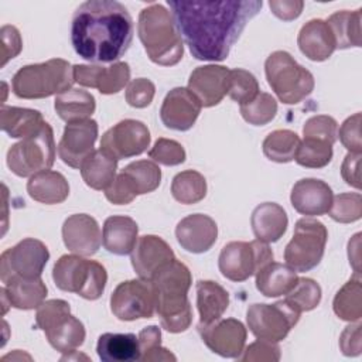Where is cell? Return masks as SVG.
Returning <instances> with one entry per match:
<instances>
[{
  "instance_id": "obj_1",
  "label": "cell",
  "mask_w": 362,
  "mask_h": 362,
  "mask_svg": "<svg viewBox=\"0 0 362 362\" xmlns=\"http://www.w3.org/2000/svg\"><path fill=\"white\" fill-rule=\"evenodd\" d=\"M177 27L189 52L199 61H223L262 0L174 1L168 0Z\"/></svg>"
},
{
  "instance_id": "obj_2",
  "label": "cell",
  "mask_w": 362,
  "mask_h": 362,
  "mask_svg": "<svg viewBox=\"0 0 362 362\" xmlns=\"http://www.w3.org/2000/svg\"><path fill=\"white\" fill-rule=\"evenodd\" d=\"M132 40L133 20L119 1L89 0L72 16L71 42L85 61L113 64L126 54Z\"/></svg>"
},
{
  "instance_id": "obj_3",
  "label": "cell",
  "mask_w": 362,
  "mask_h": 362,
  "mask_svg": "<svg viewBox=\"0 0 362 362\" xmlns=\"http://www.w3.org/2000/svg\"><path fill=\"white\" fill-rule=\"evenodd\" d=\"M150 283L161 327L173 334L188 329L192 322V310L187 296L192 283L189 269L174 259L164 264Z\"/></svg>"
},
{
  "instance_id": "obj_4",
  "label": "cell",
  "mask_w": 362,
  "mask_h": 362,
  "mask_svg": "<svg viewBox=\"0 0 362 362\" xmlns=\"http://www.w3.org/2000/svg\"><path fill=\"white\" fill-rule=\"evenodd\" d=\"M137 34L150 61L173 66L182 59L184 42L174 16L163 4L153 3L139 14Z\"/></svg>"
},
{
  "instance_id": "obj_5",
  "label": "cell",
  "mask_w": 362,
  "mask_h": 362,
  "mask_svg": "<svg viewBox=\"0 0 362 362\" xmlns=\"http://www.w3.org/2000/svg\"><path fill=\"white\" fill-rule=\"evenodd\" d=\"M74 82V66L62 58H52L20 68L11 79V88L17 98L42 99L69 90Z\"/></svg>"
},
{
  "instance_id": "obj_6",
  "label": "cell",
  "mask_w": 362,
  "mask_h": 362,
  "mask_svg": "<svg viewBox=\"0 0 362 362\" xmlns=\"http://www.w3.org/2000/svg\"><path fill=\"white\" fill-rule=\"evenodd\" d=\"M55 286L68 293H75L85 300H98L107 281L106 269L95 260H88L81 255L61 256L52 269Z\"/></svg>"
},
{
  "instance_id": "obj_7",
  "label": "cell",
  "mask_w": 362,
  "mask_h": 362,
  "mask_svg": "<svg viewBox=\"0 0 362 362\" xmlns=\"http://www.w3.org/2000/svg\"><path fill=\"white\" fill-rule=\"evenodd\" d=\"M266 79L272 90L286 105H297L314 89L313 74L297 64L287 51L272 52L264 62Z\"/></svg>"
},
{
  "instance_id": "obj_8",
  "label": "cell",
  "mask_w": 362,
  "mask_h": 362,
  "mask_svg": "<svg viewBox=\"0 0 362 362\" xmlns=\"http://www.w3.org/2000/svg\"><path fill=\"white\" fill-rule=\"evenodd\" d=\"M35 324L44 331L49 345L58 352H75L85 341V327L71 314V307L65 300L54 298L44 301L37 308Z\"/></svg>"
},
{
  "instance_id": "obj_9",
  "label": "cell",
  "mask_w": 362,
  "mask_h": 362,
  "mask_svg": "<svg viewBox=\"0 0 362 362\" xmlns=\"http://www.w3.org/2000/svg\"><path fill=\"white\" fill-rule=\"evenodd\" d=\"M55 140L52 127L45 122L40 130L13 144L7 151V167L17 177H33L49 170L55 161Z\"/></svg>"
},
{
  "instance_id": "obj_10",
  "label": "cell",
  "mask_w": 362,
  "mask_h": 362,
  "mask_svg": "<svg viewBox=\"0 0 362 362\" xmlns=\"http://www.w3.org/2000/svg\"><path fill=\"white\" fill-rule=\"evenodd\" d=\"M328 230L322 222L313 218H301L296 222L291 240L284 249V260L297 273L310 272L320 264Z\"/></svg>"
},
{
  "instance_id": "obj_11",
  "label": "cell",
  "mask_w": 362,
  "mask_h": 362,
  "mask_svg": "<svg viewBox=\"0 0 362 362\" xmlns=\"http://www.w3.org/2000/svg\"><path fill=\"white\" fill-rule=\"evenodd\" d=\"M272 260L273 252L266 242H229L219 253L218 267L228 280L245 281Z\"/></svg>"
},
{
  "instance_id": "obj_12",
  "label": "cell",
  "mask_w": 362,
  "mask_h": 362,
  "mask_svg": "<svg viewBox=\"0 0 362 362\" xmlns=\"http://www.w3.org/2000/svg\"><path fill=\"white\" fill-rule=\"evenodd\" d=\"M300 313L284 300L274 304H252L246 311L249 331L257 339L272 342L283 341L291 328L298 322Z\"/></svg>"
},
{
  "instance_id": "obj_13",
  "label": "cell",
  "mask_w": 362,
  "mask_h": 362,
  "mask_svg": "<svg viewBox=\"0 0 362 362\" xmlns=\"http://www.w3.org/2000/svg\"><path fill=\"white\" fill-rule=\"evenodd\" d=\"M49 260L48 247L38 239L27 238L0 256V280L7 284L14 277L37 279Z\"/></svg>"
},
{
  "instance_id": "obj_14",
  "label": "cell",
  "mask_w": 362,
  "mask_h": 362,
  "mask_svg": "<svg viewBox=\"0 0 362 362\" xmlns=\"http://www.w3.org/2000/svg\"><path fill=\"white\" fill-rule=\"evenodd\" d=\"M110 310L120 321L151 318L156 313V297L151 283L143 279L122 281L110 296Z\"/></svg>"
},
{
  "instance_id": "obj_15",
  "label": "cell",
  "mask_w": 362,
  "mask_h": 362,
  "mask_svg": "<svg viewBox=\"0 0 362 362\" xmlns=\"http://www.w3.org/2000/svg\"><path fill=\"white\" fill-rule=\"evenodd\" d=\"M150 140V132L143 122L124 119L103 133L100 148L119 161L144 153Z\"/></svg>"
},
{
  "instance_id": "obj_16",
  "label": "cell",
  "mask_w": 362,
  "mask_h": 362,
  "mask_svg": "<svg viewBox=\"0 0 362 362\" xmlns=\"http://www.w3.org/2000/svg\"><path fill=\"white\" fill-rule=\"evenodd\" d=\"M98 123L93 119L66 123L57 151L62 163L72 168H81L83 161L95 151Z\"/></svg>"
},
{
  "instance_id": "obj_17",
  "label": "cell",
  "mask_w": 362,
  "mask_h": 362,
  "mask_svg": "<svg viewBox=\"0 0 362 362\" xmlns=\"http://www.w3.org/2000/svg\"><path fill=\"white\" fill-rule=\"evenodd\" d=\"M198 331L204 344L222 358H239L245 349L247 331L239 320L219 318L211 324H198Z\"/></svg>"
},
{
  "instance_id": "obj_18",
  "label": "cell",
  "mask_w": 362,
  "mask_h": 362,
  "mask_svg": "<svg viewBox=\"0 0 362 362\" xmlns=\"http://www.w3.org/2000/svg\"><path fill=\"white\" fill-rule=\"evenodd\" d=\"M74 81L86 88H95L102 95L120 92L130 81V66L127 62H113L109 66L89 64L74 65Z\"/></svg>"
},
{
  "instance_id": "obj_19",
  "label": "cell",
  "mask_w": 362,
  "mask_h": 362,
  "mask_svg": "<svg viewBox=\"0 0 362 362\" xmlns=\"http://www.w3.org/2000/svg\"><path fill=\"white\" fill-rule=\"evenodd\" d=\"M201 103L188 88L171 89L160 107V119L168 129L177 132L189 130L201 113Z\"/></svg>"
},
{
  "instance_id": "obj_20",
  "label": "cell",
  "mask_w": 362,
  "mask_h": 362,
  "mask_svg": "<svg viewBox=\"0 0 362 362\" xmlns=\"http://www.w3.org/2000/svg\"><path fill=\"white\" fill-rule=\"evenodd\" d=\"M229 71L222 65H202L195 68L188 79V90L198 99L201 106L218 105L228 92Z\"/></svg>"
},
{
  "instance_id": "obj_21",
  "label": "cell",
  "mask_w": 362,
  "mask_h": 362,
  "mask_svg": "<svg viewBox=\"0 0 362 362\" xmlns=\"http://www.w3.org/2000/svg\"><path fill=\"white\" fill-rule=\"evenodd\" d=\"M62 240L72 253L92 256L99 250L102 243L100 228L90 215L74 214L62 225Z\"/></svg>"
},
{
  "instance_id": "obj_22",
  "label": "cell",
  "mask_w": 362,
  "mask_h": 362,
  "mask_svg": "<svg viewBox=\"0 0 362 362\" xmlns=\"http://www.w3.org/2000/svg\"><path fill=\"white\" fill-rule=\"evenodd\" d=\"M132 266L139 279L150 281L167 263L175 259L170 245L156 235L140 236L132 250Z\"/></svg>"
},
{
  "instance_id": "obj_23",
  "label": "cell",
  "mask_w": 362,
  "mask_h": 362,
  "mask_svg": "<svg viewBox=\"0 0 362 362\" xmlns=\"http://www.w3.org/2000/svg\"><path fill=\"white\" fill-rule=\"evenodd\" d=\"M180 246L189 253L208 252L216 242V222L205 214H192L182 218L175 228Z\"/></svg>"
},
{
  "instance_id": "obj_24",
  "label": "cell",
  "mask_w": 362,
  "mask_h": 362,
  "mask_svg": "<svg viewBox=\"0 0 362 362\" xmlns=\"http://www.w3.org/2000/svg\"><path fill=\"white\" fill-rule=\"evenodd\" d=\"M332 189L322 180L303 178L293 185L290 201L293 208L307 216L328 214L332 204Z\"/></svg>"
},
{
  "instance_id": "obj_25",
  "label": "cell",
  "mask_w": 362,
  "mask_h": 362,
  "mask_svg": "<svg viewBox=\"0 0 362 362\" xmlns=\"http://www.w3.org/2000/svg\"><path fill=\"white\" fill-rule=\"evenodd\" d=\"M300 51L311 61L321 62L328 59L337 49L335 38L325 20L313 18L307 21L297 37Z\"/></svg>"
},
{
  "instance_id": "obj_26",
  "label": "cell",
  "mask_w": 362,
  "mask_h": 362,
  "mask_svg": "<svg viewBox=\"0 0 362 362\" xmlns=\"http://www.w3.org/2000/svg\"><path fill=\"white\" fill-rule=\"evenodd\" d=\"M139 226L134 219L124 215L106 218L103 223L102 242L109 253L117 256L130 255L139 239Z\"/></svg>"
},
{
  "instance_id": "obj_27",
  "label": "cell",
  "mask_w": 362,
  "mask_h": 362,
  "mask_svg": "<svg viewBox=\"0 0 362 362\" xmlns=\"http://www.w3.org/2000/svg\"><path fill=\"white\" fill-rule=\"evenodd\" d=\"M250 225L256 239L266 243H273L286 233L288 218L283 206L279 204L263 202L253 209Z\"/></svg>"
},
{
  "instance_id": "obj_28",
  "label": "cell",
  "mask_w": 362,
  "mask_h": 362,
  "mask_svg": "<svg viewBox=\"0 0 362 362\" xmlns=\"http://www.w3.org/2000/svg\"><path fill=\"white\" fill-rule=\"evenodd\" d=\"M27 192L37 202L55 205L68 198L69 184L61 173L45 170L30 177L27 182Z\"/></svg>"
},
{
  "instance_id": "obj_29",
  "label": "cell",
  "mask_w": 362,
  "mask_h": 362,
  "mask_svg": "<svg viewBox=\"0 0 362 362\" xmlns=\"http://www.w3.org/2000/svg\"><path fill=\"white\" fill-rule=\"evenodd\" d=\"M1 293L7 297L10 307L18 310H34L45 301L48 290L41 277H14L1 287Z\"/></svg>"
},
{
  "instance_id": "obj_30",
  "label": "cell",
  "mask_w": 362,
  "mask_h": 362,
  "mask_svg": "<svg viewBox=\"0 0 362 362\" xmlns=\"http://www.w3.org/2000/svg\"><path fill=\"white\" fill-rule=\"evenodd\" d=\"M256 288L264 297L286 296L297 283V272L287 264L269 262L256 274Z\"/></svg>"
},
{
  "instance_id": "obj_31",
  "label": "cell",
  "mask_w": 362,
  "mask_h": 362,
  "mask_svg": "<svg viewBox=\"0 0 362 362\" xmlns=\"http://www.w3.org/2000/svg\"><path fill=\"white\" fill-rule=\"evenodd\" d=\"M195 290L199 324L205 325L219 320L229 305V293L212 280H199Z\"/></svg>"
},
{
  "instance_id": "obj_32",
  "label": "cell",
  "mask_w": 362,
  "mask_h": 362,
  "mask_svg": "<svg viewBox=\"0 0 362 362\" xmlns=\"http://www.w3.org/2000/svg\"><path fill=\"white\" fill-rule=\"evenodd\" d=\"M96 352L103 362H134L141 356L139 338L134 334H102Z\"/></svg>"
},
{
  "instance_id": "obj_33",
  "label": "cell",
  "mask_w": 362,
  "mask_h": 362,
  "mask_svg": "<svg viewBox=\"0 0 362 362\" xmlns=\"http://www.w3.org/2000/svg\"><path fill=\"white\" fill-rule=\"evenodd\" d=\"M45 123L38 110L16 106H1L0 127L13 139H24L40 130Z\"/></svg>"
},
{
  "instance_id": "obj_34",
  "label": "cell",
  "mask_w": 362,
  "mask_h": 362,
  "mask_svg": "<svg viewBox=\"0 0 362 362\" xmlns=\"http://www.w3.org/2000/svg\"><path fill=\"white\" fill-rule=\"evenodd\" d=\"M54 107L62 120L71 123L90 119L96 109V102L90 92L79 88H71L69 90L55 96Z\"/></svg>"
},
{
  "instance_id": "obj_35",
  "label": "cell",
  "mask_w": 362,
  "mask_h": 362,
  "mask_svg": "<svg viewBox=\"0 0 362 362\" xmlns=\"http://www.w3.org/2000/svg\"><path fill=\"white\" fill-rule=\"evenodd\" d=\"M81 175L88 187L105 191L116 177L117 160L102 148L95 150L82 164Z\"/></svg>"
},
{
  "instance_id": "obj_36",
  "label": "cell",
  "mask_w": 362,
  "mask_h": 362,
  "mask_svg": "<svg viewBox=\"0 0 362 362\" xmlns=\"http://www.w3.org/2000/svg\"><path fill=\"white\" fill-rule=\"evenodd\" d=\"M361 18L362 10L358 8L355 11H337L328 17L327 24L331 28V33L335 38V45L339 49L361 47Z\"/></svg>"
},
{
  "instance_id": "obj_37",
  "label": "cell",
  "mask_w": 362,
  "mask_h": 362,
  "mask_svg": "<svg viewBox=\"0 0 362 362\" xmlns=\"http://www.w3.org/2000/svg\"><path fill=\"white\" fill-rule=\"evenodd\" d=\"M332 308L337 317L344 321L355 322L362 317V287L361 276L354 274L335 294Z\"/></svg>"
},
{
  "instance_id": "obj_38",
  "label": "cell",
  "mask_w": 362,
  "mask_h": 362,
  "mask_svg": "<svg viewBox=\"0 0 362 362\" xmlns=\"http://www.w3.org/2000/svg\"><path fill=\"white\" fill-rule=\"evenodd\" d=\"M300 137L297 133L280 129L269 133L263 140L264 156L274 163H290L294 160L297 148L300 146Z\"/></svg>"
},
{
  "instance_id": "obj_39",
  "label": "cell",
  "mask_w": 362,
  "mask_h": 362,
  "mask_svg": "<svg viewBox=\"0 0 362 362\" xmlns=\"http://www.w3.org/2000/svg\"><path fill=\"white\" fill-rule=\"evenodd\" d=\"M171 194L174 199L181 204H197L206 195V181L204 175L195 170L181 171L173 178Z\"/></svg>"
},
{
  "instance_id": "obj_40",
  "label": "cell",
  "mask_w": 362,
  "mask_h": 362,
  "mask_svg": "<svg viewBox=\"0 0 362 362\" xmlns=\"http://www.w3.org/2000/svg\"><path fill=\"white\" fill-rule=\"evenodd\" d=\"M133 182L137 195L153 192L161 182V170L157 163L150 160H137L122 170Z\"/></svg>"
},
{
  "instance_id": "obj_41",
  "label": "cell",
  "mask_w": 362,
  "mask_h": 362,
  "mask_svg": "<svg viewBox=\"0 0 362 362\" xmlns=\"http://www.w3.org/2000/svg\"><path fill=\"white\" fill-rule=\"evenodd\" d=\"M294 160L305 168H322L332 160V144L322 140L304 139L300 141Z\"/></svg>"
},
{
  "instance_id": "obj_42",
  "label": "cell",
  "mask_w": 362,
  "mask_h": 362,
  "mask_svg": "<svg viewBox=\"0 0 362 362\" xmlns=\"http://www.w3.org/2000/svg\"><path fill=\"white\" fill-rule=\"evenodd\" d=\"M284 301L300 314L304 311H311L321 301V287L315 280L301 277L286 294Z\"/></svg>"
},
{
  "instance_id": "obj_43",
  "label": "cell",
  "mask_w": 362,
  "mask_h": 362,
  "mask_svg": "<svg viewBox=\"0 0 362 362\" xmlns=\"http://www.w3.org/2000/svg\"><path fill=\"white\" fill-rule=\"evenodd\" d=\"M226 95H229V98L239 105H246L259 95L257 79L246 69H230Z\"/></svg>"
},
{
  "instance_id": "obj_44",
  "label": "cell",
  "mask_w": 362,
  "mask_h": 362,
  "mask_svg": "<svg viewBox=\"0 0 362 362\" xmlns=\"http://www.w3.org/2000/svg\"><path fill=\"white\" fill-rule=\"evenodd\" d=\"M242 117L253 126H264L270 123L277 115L276 99L266 92H259V95L246 105H240Z\"/></svg>"
},
{
  "instance_id": "obj_45",
  "label": "cell",
  "mask_w": 362,
  "mask_h": 362,
  "mask_svg": "<svg viewBox=\"0 0 362 362\" xmlns=\"http://www.w3.org/2000/svg\"><path fill=\"white\" fill-rule=\"evenodd\" d=\"M331 219L339 223H351L362 216V197L359 192H344L332 198L328 211Z\"/></svg>"
},
{
  "instance_id": "obj_46",
  "label": "cell",
  "mask_w": 362,
  "mask_h": 362,
  "mask_svg": "<svg viewBox=\"0 0 362 362\" xmlns=\"http://www.w3.org/2000/svg\"><path fill=\"white\" fill-rule=\"evenodd\" d=\"M304 139L322 140L334 146L338 134V123L334 117L327 115H317L305 120L303 127Z\"/></svg>"
},
{
  "instance_id": "obj_47",
  "label": "cell",
  "mask_w": 362,
  "mask_h": 362,
  "mask_svg": "<svg viewBox=\"0 0 362 362\" xmlns=\"http://www.w3.org/2000/svg\"><path fill=\"white\" fill-rule=\"evenodd\" d=\"M148 157L157 164L178 165L185 161V150L178 141L160 137L150 148Z\"/></svg>"
},
{
  "instance_id": "obj_48",
  "label": "cell",
  "mask_w": 362,
  "mask_h": 362,
  "mask_svg": "<svg viewBox=\"0 0 362 362\" xmlns=\"http://www.w3.org/2000/svg\"><path fill=\"white\" fill-rule=\"evenodd\" d=\"M154 93H156V86L150 79L137 78L129 82L124 98L132 107L143 109L153 102Z\"/></svg>"
},
{
  "instance_id": "obj_49",
  "label": "cell",
  "mask_w": 362,
  "mask_h": 362,
  "mask_svg": "<svg viewBox=\"0 0 362 362\" xmlns=\"http://www.w3.org/2000/svg\"><path fill=\"white\" fill-rule=\"evenodd\" d=\"M105 197L109 202L115 205H126L130 204L137 197V192L130 178L122 171L105 189Z\"/></svg>"
},
{
  "instance_id": "obj_50",
  "label": "cell",
  "mask_w": 362,
  "mask_h": 362,
  "mask_svg": "<svg viewBox=\"0 0 362 362\" xmlns=\"http://www.w3.org/2000/svg\"><path fill=\"white\" fill-rule=\"evenodd\" d=\"M337 136H339V141L349 153H361V113H355L345 119Z\"/></svg>"
},
{
  "instance_id": "obj_51",
  "label": "cell",
  "mask_w": 362,
  "mask_h": 362,
  "mask_svg": "<svg viewBox=\"0 0 362 362\" xmlns=\"http://www.w3.org/2000/svg\"><path fill=\"white\" fill-rule=\"evenodd\" d=\"M243 355L239 356L238 359L245 361V362H250V361H256V362H262V361H272L276 362L280 359V346L277 345V342H272V341H266V339H257L256 342L250 344L246 349H243Z\"/></svg>"
},
{
  "instance_id": "obj_52",
  "label": "cell",
  "mask_w": 362,
  "mask_h": 362,
  "mask_svg": "<svg viewBox=\"0 0 362 362\" xmlns=\"http://www.w3.org/2000/svg\"><path fill=\"white\" fill-rule=\"evenodd\" d=\"M1 34V66H4L10 59L16 58L21 48L23 40L20 31L14 25H3L0 30Z\"/></svg>"
},
{
  "instance_id": "obj_53",
  "label": "cell",
  "mask_w": 362,
  "mask_h": 362,
  "mask_svg": "<svg viewBox=\"0 0 362 362\" xmlns=\"http://www.w3.org/2000/svg\"><path fill=\"white\" fill-rule=\"evenodd\" d=\"M339 348L345 356H358L361 354V322L348 325L339 337Z\"/></svg>"
},
{
  "instance_id": "obj_54",
  "label": "cell",
  "mask_w": 362,
  "mask_h": 362,
  "mask_svg": "<svg viewBox=\"0 0 362 362\" xmlns=\"http://www.w3.org/2000/svg\"><path fill=\"white\" fill-rule=\"evenodd\" d=\"M269 7L272 13L283 20V21H291L297 18L304 7V1L301 0H270Z\"/></svg>"
},
{
  "instance_id": "obj_55",
  "label": "cell",
  "mask_w": 362,
  "mask_h": 362,
  "mask_svg": "<svg viewBox=\"0 0 362 362\" xmlns=\"http://www.w3.org/2000/svg\"><path fill=\"white\" fill-rule=\"evenodd\" d=\"M359 165H361V153H348L341 165V175L344 181L356 189H361Z\"/></svg>"
},
{
  "instance_id": "obj_56",
  "label": "cell",
  "mask_w": 362,
  "mask_h": 362,
  "mask_svg": "<svg viewBox=\"0 0 362 362\" xmlns=\"http://www.w3.org/2000/svg\"><path fill=\"white\" fill-rule=\"evenodd\" d=\"M137 338H139V345H140V352H141L140 361L151 349L161 345V331L156 325H150V327H146L144 329H141Z\"/></svg>"
},
{
  "instance_id": "obj_57",
  "label": "cell",
  "mask_w": 362,
  "mask_h": 362,
  "mask_svg": "<svg viewBox=\"0 0 362 362\" xmlns=\"http://www.w3.org/2000/svg\"><path fill=\"white\" fill-rule=\"evenodd\" d=\"M359 242H361V233H356L348 243V257L349 263L354 266L355 274H359Z\"/></svg>"
},
{
  "instance_id": "obj_58",
  "label": "cell",
  "mask_w": 362,
  "mask_h": 362,
  "mask_svg": "<svg viewBox=\"0 0 362 362\" xmlns=\"http://www.w3.org/2000/svg\"><path fill=\"white\" fill-rule=\"evenodd\" d=\"M143 362H151V361H175V356L165 348H163L161 345L151 349L146 356H143L141 359Z\"/></svg>"
}]
</instances>
